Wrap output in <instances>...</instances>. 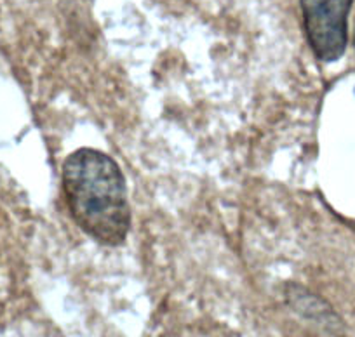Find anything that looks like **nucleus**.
<instances>
[{
    "label": "nucleus",
    "mask_w": 355,
    "mask_h": 337,
    "mask_svg": "<svg viewBox=\"0 0 355 337\" xmlns=\"http://www.w3.org/2000/svg\"><path fill=\"white\" fill-rule=\"evenodd\" d=\"M63 190L80 230L103 245L124 244L131 230V207L124 176L110 155L80 148L63 163Z\"/></svg>",
    "instance_id": "1"
},
{
    "label": "nucleus",
    "mask_w": 355,
    "mask_h": 337,
    "mask_svg": "<svg viewBox=\"0 0 355 337\" xmlns=\"http://www.w3.org/2000/svg\"><path fill=\"white\" fill-rule=\"evenodd\" d=\"M354 0H302L303 26L317 60L333 63L347 49V18Z\"/></svg>",
    "instance_id": "2"
}]
</instances>
